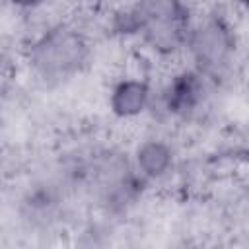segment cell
<instances>
[{"label": "cell", "mask_w": 249, "mask_h": 249, "mask_svg": "<svg viewBox=\"0 0 249 249\" xmlns=\"http://www.w3.org/2000/svg\"><path fill=\"white\" fill-rule=\"evenodd\" d=\"M126 29L154 51L169 53L189 37V10L181 0H138L126 14Z\"/></svg>", "instance_id": "cell-1"}, {"label": "cell", "mask_w": 249, "mask_h": 249, "mask_svg": "<svg viewBox=\"0 0 249 249\" xmlns=\"http://www.w3.org/2000/svg\"><path fill=\"white\" fill-rule=\"evenodd\" d=\"M86 60L84 39L64 27L47 31L31 51L33 66L45 78H62L76 72Z\"/></svg>", "instance_id": "cell-2"}, {"label": "cell", "mask_w": 249, "mask_h": 249, "mask_svg": "<svg viewBox=\"0 0 249 249\" xmlns=\"http://www.w3.org/2000/svg\"><path fill=\"white\" fill-rule=\"evenodd\" d=\"M195 58L204 68H216L226 62L231 51V37L220 21H206L187 37Z\"/></svg>", "instance_id": "cell-3"}, {"label": "cell", "mask_w": 249, "mask_h": 249, "mask_svg": "<svg viewBox=\"0 0 249 249\" xmlns=\"http://www.w3.org/2000/svg\"><path fill=\"white\" fill-rule=\"evenodd\" d=\"M152 103V89L142 78H124L111 89L109 107L119 119H134Z\"/></svg>", "instance_id": "cell-4"}, {"label": "cell", "mask_w": 249, "mask_h": 249, "mask_svg": "<svg viewBox=\"0 0 249 249\" xmlns=\"http://www.w3.org/2000/svg\"><path fill=\"white\" fill-rule=\"evenodd\" d=\"M134 163L144 179H161L173 165V150L165 140H144L136 148Z\"/></svg>", "instance_id": "cell-5"}, {"label": "cell", "mask_w": 249, "mask_h": 249, "mask_svg": "<svg viewBox=\"0 0 249 249\" xmlns=\"http://www.w3.org/2000/svg\"><path fill=\"white\" fill-rule=\"evenodd\" d=\"M202 97V80L196 72H183L173 78L167 89V109L171 113H187L196 107Z\"/></svg>", "instance_id": "cell-6"}, {"label": "cell", "mask_w": 249, "mask_h": 249, "mask_svg": "<svg viewBox=\"0 0 249 249\" xmlns=\"http://www.w3.org/2000/svg\"><path fill=\"white\" fill-rule=\"evenodd\" d=\"M14 6H18V8H25V10H33V8H39V6H43L47 0H10Z\"/></svg>", "instance_id": "cell-7"}, {"label": "cell", "mask_w": 249, "mask_h": 249, "mask_svg": "<svg viewBox=\"0 0 249 249\" xmlns=\"http://www.w3.org/2000/svg\"><path fill=\"white\" fill-rule=\"evenodd\" d=\"M239 2H241V4H245V6L249 8V0H239Z\"/></svg>", "instance_id": "cell-8"}]
</instances>
